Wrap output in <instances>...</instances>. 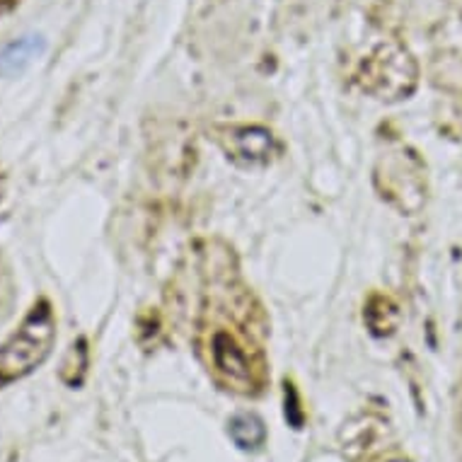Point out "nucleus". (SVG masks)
Masks as SVG:
<instances>
[{
	"instance_id": "obj_3",
	"label": "nucleus",
	"mask_w": 462,
	"mask_h": 462,
	"mask_svg": "<svg viewBox=\"0 0 462 462\" xmlns=\"http://www.w3.org/2000/svg\"><path fill=\"white\" fill-rule=\"evenodd\" d=\"M226 151L230 158L245 167L264 165L273 152V136L262 126H243L230 131Z\"/></svg>"
},
{
	"instance_id": "obj_2",
	"label": "nucleus",
	"mask_w": 462,
	"mask_h": 462,
	"mask_svg": "<svg viewBox=\"0 0 462 462\" xmlns=\"http://www.w3.org/2000/svg\"><path fill=\"white\" fill-rule=\"evenodd\" d=\"M211 361L213 368L223 375L227 385L236 387L240 393H250L252 387L257 385L250 356L245 354L236 337H230L223 329H218L211 337Z\"/></svg>"
},
{
	"instance_id": "obj_1",
	"label": "nucleus",
	"mask_w": 462,
	"mask_h": 462,
	"mask_svg": "<svg viewBox=\"0 0 462 462\" xmlns=\"http://www.w3.org/2000/svg\"><path fill=\"white\" fill-rule=\"evenodd\" d=\"M56 341V318L51 305L39 300L17 332L0 346V387L27 378L44 364Z\"/></svg>"
},
{
	"instance_id": "obj_5",
	"label": "nucleus",
	"mask_w": 462,
	"mask_h": 462,
	"mask_svg": "<svg viewBox=\"0 0 462 462\" xmlns=\"http://www.w3.org/2000/svg\"><path fill=\"white\" fill-rule=\"evenodd\" d=\"M227 433L237 448L243 450H257L264 446L266 440V426L264 421L254 414V411H240L230 419L227 424Z\"/></svg>"
},
{
	"instance_id": "obj_7",
	"label": "nucleus",
	"mask_w": 462,
	"mask_h": 462,
	"mask_svg": "<svg viewBox=\"0 0 462 462\" xmlns=\"http://www.w3.org/2000/svg\"><path fill=\"white\" fill-rule=\"evenodd\" d=\"M394 462H402V460H394Z\"/></svg>"
},
{
	"instance_id": "obj_4",
	"label": "nucleus",
	"mask_w": 462,
	"mask_h": 462,
	"mask_svg": "<svg viewBox=\"0 0 462 462\" xmlns=\"http://www.w3.org/2000/svg\"><path fill=\"white\" fill-rule=\"evenodd\" d=\"M46 49L44 37L39 34H30V37H20L15 42H10L8 46L0 49V76H15L23 73L34 59H39Z\"/></svg>"
},
{
	"instance_id": "obj_6",
	"label": "nucleus",
	"mask_w": 462,
	"mask_h": 462,
	"mask_svg": "<svg viewBox=\"0 0 462 462\" xmlns=\"http://www.w3.org/2000/svg\"><path fill=\"white\" fill-rule=\"evenodd\" d=\"M69 371L76 373L73 387L80 385L85 378V371H88V344H85V339H78V344H73L69 354H66V361L61 365V378Z\"/></svg>"
}]
</instances>
